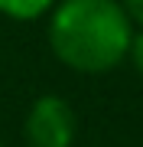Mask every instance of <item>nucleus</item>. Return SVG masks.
Here are the masks:
<instances>
[{
    "instance_id": "f257e3e1",
    "label": "nucleus",
    "mask_w": 143,
    "mask_h": 147,
    "mask_svg": "<svg viewBox=\"0 0 143 147\" xmlns=\"http://www.w3.org/2000/svg\"><path fill=\"white\" fill-rule=\"evenodd\" d=\"M133 23L120 0H62L49 16V49L72 72L101 75L127 59Z\"/></svg>"
},
{
    "instance_id": "f03ea898",
    "label": "nucleus",
    "mask_w": 143,
    "mask_h": 147,
    "mask_svg": "<svg viewBox=\"0 0 143 147\" xmlns=\"http://www.w3.org/2000/svg\"><path fill=\"white\" fill-rule=\"evenodd\" d=\"M75 127H78L75 124V111L59 95L36 98L26 121H23V134H26L29 147H72Z\"/></svg>"
},
{
    "instance_id": "7ed1b4c3",
    "label": "nucleus",
    "mask_w": 143,
    "mask_h": 147,
    "mask_svg": "<svg viewBox=\"0 0 143 147\" xmlns=\"http://www.w3.org/2000/svg\"><path fill=\"white\" fill-rule=\"evenodd\" d=\"M52 7H55V0H0V13L10 16V20H20V23L39 20Z\"/></svg>"
},
{
    "instance_id": "20e7f679",
    "label": "nucleus",
    "mask_w": 143,
    "mask_h": 147,
    "mask_svg": "<svg viewBox=\"0 0 143 147\" xmlns=\"http://www.w3.org/2000/svg\"><path fill=\"white\" fill-rule=\"evenodd\" d=\"M127 59L133 62L137 75L143 79V30H137V33H133V39H130V49H127Z\"/></svg>"
},
{
    "instance_id": "39448f33",
    "label": "nucleus",
    "mask_w": 143,
    "mask_h": 147,
    "mask_svg": "<svg viewBox=\"0 0 143 147\" xmlns=\"http://www.w3.org/2000/svg\"><path fill=\"white\" fill-rule=\"evenodd\" d=\"M120 7L127 10L130 23H137V26L143 30V0H120Z\"/></svg>"
},
{
    "instance_id": "423d86ee",
    "label": "nucleus",
    "mask_w": 143,
    "mask_h": 147,
    "mask_svg": "<svg viewBox=\"0 0 143 147\" xmlns=\"http://www.w3.org/2000/svg\"><path fill=\"white\" fill-rule=\"evenodd\" d=\"M0 147H3V144H0Z\"/></svg>"
}]
</instances>
